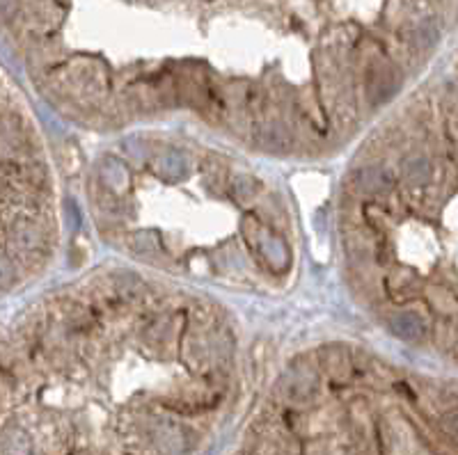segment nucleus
I'll return each mask as SVG.
<instances>
[{"label": "nucleus", "instance_id": "7ed1b4c3", "mask_svg": "<svg viewBox=\"0 0 458 455\" xmlns=\"http://www.w3.org/2000/svg\"><path fill=\"white\" fill-rule=\"evenodd\" d=\"M403 174L412 186H424L431 179V163L426 158H410L403 167Z\"/></svg>", "mask_w": 458, "mask_h": 455}, {"label": "nucleus", "instance_id": "f03ea898", "mask_svg": "<svg viewBox=\"0 0 458 455\" xmlns=\"http://www.w3.org/2000/svg\"><path fill=\"white\" fill-rule=\"evenodd\" d=\"M357 186L366 192H380L392 186V176L385 167H366L357 172Z\"/></svg>", "mask_w": 458, "mask_h": 455}, {"label": "nucleus", "instance_id": "f257e3e1", "mask_svg": "<svg viewBox=\"0 0 458 455\" xmlns=\"http://www.w3.org/2000/svg\"><path fill=\"white\" fill-rule=\"evenodd\" d=\"M389 325H392V332H394L396 336L406 338V341H417V338H422L424 332H426L424 323L419 320L415 314H399V316H394Z\"/></svg>", "mask_w": 458, "mask_h": 455}]
</instances>
